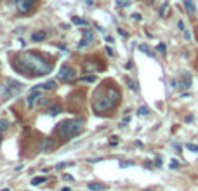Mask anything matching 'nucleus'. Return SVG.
<instances>
[{"label":"nucleus","instance_id":"obj_1","mask_svg":"<svg viewBox=\"0 0 198 191\" xmlns=\"http://www.w3.org/2000/svg\"><path fill=\"white\" fill-rule=\"evenodd\" d=\"M11 64L19 73L28 75V77H40V75H47L52 71V63L45 61L40 54H35V52L18 54L14 59H11Z\"/></svg>","mask_w":198,"mask_h":191},{"label":"nucleus","instance_id":"obj_2","mask_svg":"<svg viewBox=\"0 0 198 191\" xmlns=\"http://www.w3.org/2000/svg\"><path fill=\"white\" fill-rule=\"evenodd\" d=\"M82 125H84L82 118H70V120L61 122L56 127V132L61 139L68 141V139H71V137H75V135H78L82 132Z\"/></svg>","mask_w":198,"mask_h":191},{"label":"nucleus","instance_id":"obj_3","mask_svg":"<svg viewBox=\"0 0 198 191\" xmlns=\"http://www.w3.org/2000/svg\"><path fill=\"white\" fill-rule=\"evenodd\" d=\"M117 104H115L113 101L108 97L106 94L103 96V94H96L94 96V103H92V110L96 111L97 115H103L106 113V111H110L111 108H115Z\"/></svg>","mask_w":198,"mask_h":191},{"label":"nucleus","instance_id":"obj_4","mask_svg":"<svg viewBox=\"0 0 198 191\" xmlns=\"http://www.w3.org/2000/svg\"><path fill=\"white\" fill-rule=\"evenodd\" d=\"M16 7H18V12L19 14H28L30 11L35 5V0H14Z\"/></svg>","mask_w":198,"mask_h":191},{"label":"nucleus","instance_id":"obj_5","mask_svg":"<svg viewBox=\"0 0 198 191\" xmlns=\"http://www.w3.org/2000/svg\"><path fill=\"white\" fill-rule=\"evenodd\" d=\"M75 77H77V73H75V70L70 68V66H63L61 71H59V75H57V78L63 80V82H73Z\"/></svg>","mask_w":198,"mask_h":191},{"label":"nucleus","instance_id":"obj_6","mask_svg":"<svg viewBox=\"0 0 198 191\" xmlns=\"http://www.w3.org/2000/svg\"><path fill=\"white\" fill-rule=\"evenodd\" d=\"M94 40V35H92V30H84V33H82V40L78 42V49H84L87 47L89 43Z\"/></svg>","mask_w":198,"mask_h":191},{"label":"nucleus","instance_id":"obj_7","mask_svg":"<svg viewBox=\"0 0 198 191\" xmlns=\"http://www.w3.org/2000/svg\"><path fill=\"white\" fill-rule=\"evenodd\" d=\"M106 96L113 101L115 104H118V101H120V92H118V89H115V87H108L106 89Z\"/></svg>","mask_w":198,"mask_h":191},{"label":"nucleus","instance_id":"obj_8","mask_svg":"<svg viewBox=\"0 0 198 191\" xmlns=\"http://www.w3.org/2000/svg\"><path fill=\"white\" fill-rule=\"evenodd\" d=\"M61 111H63V106H61V104H57V103H56V104H50V106L45 110V113L49 115V116H56V115H59Z\"/></svg>","mask_w":198,"mask_h":191},{"label":"nucleus","instance_id":"obj_9","mask_svg":"<svg viewBox=\"0 0 198 191\" xmlns=\"http://www.w3.org/2000/svg\"><path fill=\"white\" fill-rule=\"evenodd\" d=\"M40 97V92L38 91H33L31 94H30L28 97H26V106L28 108H33V104H35V101Z\"/></svg>","mask_w":198,"mask_h":191},{"label":"nucleus","instance_id":"obj_10","mask_svg":"<svg viewBox=\"0 0 198 191\" xmlns=\"http://www.w3.org/2000/svg\"><path fill=\"white\" fill-rule=\"evenodd\" d=\"M82 70L87 71V73H89V71H97V66H96V63H92L91 59H87V61L82 64Z\"/></svg>","mask_w":198,"mask_h":191},{"label":"nucleus","instance_id":"obj_11","mask_svg":"<svg viewBox=\"0 0 198 191\" xmlns=\"http://www.w3.org/2000/svg\"><path fill=\"white\" fill-rule=\"evenodd\" d=\"M45 38H47V33H45V31H35V33H33V35H31V40H33V42H42V40H45Z\"/></svg>","mask_w":198,"mask_h":191},{"label":"nucleus","instance_id":"obj_12","mask_svg":"<svg viewBox=\"0 0 198 191\" xmlns=\"http://www.w3.org/2000/svg\"><path fill=\"white\" fill-rule=\"evenodd\" d=\"M56 87H57L56 80H49V82H45V84H42V89H43V91H54Z\"/></svg>","mask_w":198,"mask_h":191},{"label":"nucleus","instance_id":"obj_13","mask_svg":"<svg viewBox=\"0 0 198 191\" xmlns=\"http://www.w3.org/2000/svg\"><path fill=\"white\" fill-rule=\"evenodd\" d=\"M89 189H92V191H106L108 188L103 186V184H97V183H89Z\"/></svg>","mask_w":198,"mask_h":191},{"label":"nucleus","instance_id":"obj_14","mask_svg":"<svg viewBox=\"0 0 198 191\" xmlns=\"http://www.w3.org/2000/svg\"><path fill=\"white\" fill-rule=\"evenodd\" d=\"M190 85H191V77H190V75H186V73H183V78H181V87L188 89Z\"/></svg>","mask_w":198,"mask_h":191},{"label":"nucleus","instance_id":"obj_15","mask_svg":"<svg viewBox=\"0 0 198 191\" xmlns=\"http://www.w3.org/2000/svg\"><path fill=\"white\" fill-rule=\"evenodd\" d=\"M184 9H186L188 14H195V5H193L191 0H184Z\"/></svg>","mask_w":198,"mask_h":191},{"label":"nucleus","instance_id":"obj_16","mask_svg":"<svg viewBox=\"0 0 198 191\" xmlns=\"http://www.w3.org/2000/svg\"><path fill=\"white\" fill-rule=\"evenodd\" d=\"M71 23H73V24H78V26L87 24V21H85V19H80V18H77V16H73V18H71Z\"/></svg>","mask_w":198,"mask_h":191},{"label":"nucleus","instance_id":"obj_17","mask_svg":"<svg viewBox=\"0 0 198 191\" xmlns=\"http://www.w3.org/2000/svg\"><path fill=\"white\" fill-rule=\"evenodd\" d=\"M7 129H9V122L2 118V120H0V134H2V132H5Z\"/></svg>","mask_w":198,"mask_h":191},{"label":"nucleus","instance_id":"obj_18","mask_svg":"<svg viewBox=\"0 0 198 191\" xmlns=\"http://www.w3.org/2000/svg\"><path fill=\"white\" fill-rule=\"evenodd\" d=\"M45 183V177H33V181H31V184L33 186H38V184Z\"/></svg>","mask_w":198,"mask_h":191},{"label":"nucleus","instance_id":"obj_19","mask_svg":"<svg viewBox=\"0 0 198 191\" xmlns=\"http://www.w3.org/2000/svg\"><path fill=\"white\" fill-rule=\"evenodd\" d=\"M50 144H52V139H45V141L42 142V146H40V149H42V151H45V149L49 148Z\"/></svg>","mask_w":198,"mask_h":191},{"label":"nucleus","instance_id":"obj_20","mask_svg":"<svg viewBox=\"0 0 198 191\" xmlns=\"http://www.w3.org/2000/svg\"><path fill=\"white\" fill-rule=\"evenodd\" d=\"M139 50H141V52H146L148 56H153V52L149 50V47H148V45H139Z\"/></svg>","mask_w":198,"mask_h":191},{"label":"nucleus","instance_id":"obj_21","mask_svg":"<svg viewBox=\"0 0 198 191\" xmlns=\"http://www.w3.org/2000/svg\"><path fill=\"white\" fill-rule=\"evenodd\" d=\"M148 113H149V110L146 106H141L137 110V115H141V116H144V115H148Z\"/></svg>","mask_w":198,"mask_h":191},{"label":"nucleus","instance_id":"obj_22","mask_svg":"<svg viewBox=\"0 0 198 191\" xmlns=\"http://www.w3.org/2000/svg\"><path fill=\"white\" fill-rule=\"evenodd\" d=\"M179 165H181V163L177 162V160H170V163H169V167H170V169H174V170L179 169Z\"/></svg>","mask_w":198,"mask_h":191},{"label":"nucleus","instance_id":"obj_23","mask_svg":"<svg viewBox=\"0 0 198 191\" xmlns=\"http://www.w3.org/2000/svg\"><path fill=\"white\" fill-rule=\"evenodd\" d=\"M80 80H82V82H87V84H92V82H96V77H82Z\"/></svg>","mask_w":198,"mask_h":191},{"label":"nucleus","instance_id":"obj_24","mask_svg":"<svg viewBox=\"0 0 198 191\" xmlns=\"http://www.w3.org/2000/svg\"><path fill=\"white\" fill-rule=\"evenodd\" d=\"M117 5H118V7H127V5H130V2H129V0H118Z\"/></svg>","mask_w":198,"mask_h":191},{"label":"nucleus","instance_id":"obj_25","mask_svg":"<svg viewBox=\"0 0 198 191\" xmlns=\"http://www.w3.org/2000/svg\"><path fill=\"white\" fill-rule=\"evenodd\" d=\"M156 49H158V52H160V54H165V52H167V49H165V43H158V47H156Z\"/></svg>","mask_w":198,"mask_h":191},{"label":"nucleus","instance_id":"obj_26","mask_svg":"<svg viewBox=\"0 0 198 191\" xmlns=\"http://www.w3.org/2000/svg\"><path fill=\"white\" fill-rule=\"evenodd\" d=\"M50 99L49 97H38V104H49Z\"/></svg>","mask_w":198,"mask_h":191},{"label":"nucleus","instance_id":"obj_27","mask_svg":"<svg viewBox=\"0 0 198 191\" xmlns=\"http://www.w3.org/2000/svg\"><path fill=\"white\" fill-rule=\"evenodd\" d=\"M117 144H118V137H117V135H113V137L110 139V146H117Z\"/></svg>","mask_w":198,"mask_h":191},{"label":"nucleus","instance_id":"obj_28","mask_svg":"<svg viewBox=\"0 0 198 191\" xmlns=\"http://www.w3.org/2000/svg\"><path fill=\"white\" fill-rule=\"evenodd\" d=\"M165 9H167V2H163V4H162V7H160V11H158V14L163 16V14H165Z\"/></svg>","mask_w":198,"mask_h":191},{"label":"nucleus","instance_id":"obj_29","mask_svg":"<svg viewBox=\"0 0 198 191\" xmlns=\"http://www.w3.org/2000/svg\"><path fill=\"white\" fill-rule=\"evenodd\" d=\"M186 148L190 149V151H195V153H198V146H195V144H186Z\"/></svg>","mask_w":198,"mask_h":191},{"label":"nucleus","instance_id":"obj_30","mask_svg":"<svg viewBox=\"0 0 198 191\" xmlns=\"http://www.w3.org/2000/svg\"><path fill=\"white\" fill-rule=\"evenodd\" d=\"M127 84H129V87H130L132 91H137V87H136V84L132 82V80H130V78H127Z\"/></svg>","mask_w":198,"mask_h":191},{"label":"nucleus","instance_id":"obj_31","mask_svg":"<svg viewBox=\"0 0 198 191\" xmlns=\"http://www.w3.org/2000/svg\"><path fill=\"white\" fill-rule=\"evenodd\" d=\"M66 165H71V163H66V162H63V163H57V165H56V167H54V169L61 170V169H63V167H66Z\"/></svg>","mask_w":198,"mask_h":191},{"label":"nucleus","instance_id":"obj_32","mask_svg":"<svg viewBox=\"0 0 198 191\" xmlns=\"http://www.w3.org/2000/svg\"><path fill=\"white\" fill-rule=\"evenodd\" d=\"M155 165H156V167H160V165H162V156H156V158H155Z\"/></svg>","mask_w":198,"mask_h":191},{"label":"nucleus","instance_id":"obj_33","mask_svg":"<svg viewBox=\"0 0 198 191\" xmlns=\"http://www.w3.org/2000/svg\"><path fill=\"white\" fill-rule=\"evenodd\" d=\"M132 19H136V21H141V14H137V12H136V14H132Z\"/></svg>","mask_w":198,"mask_h":191},{"label":"nucleus","instance_id":"obj_34","mask_svg":"<svg viewBox=\"0 0 198 191\" xmlns=\"http://www.w3.org/2000/svg\"><path fill=\"white\" fill-rule=\"evenodd\" d=\"M184 37H186V40H191V33L188 30H184Z\"/></svg>","mask_w":198,"mask_h":191},{"label":"nucleus","instance_id":"obj_35","mask_svg":"<svg viewBox=\"0 0 198 191\" xmlns=\"http://www.w3.org/2000/svg\"><path fill=\"white\" fill-rule=\"evenodd\" d=\"M129 165H132V162H120V167H129Z\"/></svg>","mask_w":198,"mask_h":191},{"label":"nucleus","instance_id":"obj_36","mask_svg":"<svg viewBox=\"0 0 198 191\" xmlns=\"http://www.w3.org/2000/svg\"><path fill=\"white\" fill-rule=\"evenodd\" d=\"M106 54H108V56H113V50L110 49V47H106Z\"/></svg>","mask_w":198,"mask_h":191},{"label":"nucleus","instance_id":"obj_37","mask_svg":"<svg viewBox=\"0 0 198 191\" xmlns=\"http://www.w3.org/2000/svg\"><path fill=\"white\" fill-rule=\"evenodd\" d=\"M177 26H179V30H183V31H184V24H183V21H179V23H177Z\"/></svg>","mask_w":198,"mask_h":191},{"label":"nucleus","instance_id":"obj_38","mask_svg":"<svg viewBox=\"0 0 198 191\" xmlns=\"http://www.w3.org/2000/svg\"><path fill=\"white\" fill-rule=\"evenodd\" d=\"M118 35H122V37H127V33H125L123 30H118Z\"/></svg>","mask_w":198,"mask_h":191},{"label":"nucleus","instance_id":"obj_39","mask_svg":"<svg viewBox=\"0 0 198 191\" xmlns=\"http://www.w3.org/2000/svg\"><path fill=\"white\" fill-rule=\"evenodd\" d=\"M64 179H66V181H73V177L68 176V174H64Z\"/></svg>","mask_w":198,"mask_h":191},{"label":"nucleus","instance_id":"obj_40","mask_svg":"<svg viewBox=\"0 0 198 191\" xmlns=\"http://www.w3.org/2000/svg\"><path fill=\"white\" fill-rule=\"evenodd\" d=\"M61 191H71V189H70V188H63Z\"/></svg>","mask_w":198,"mask_h":191},{"label":"nucleus","instance_id":"obj_41","mask_svg":"<svg viewBox=\"0 0 198 191\" xmlns=\"http://www.w3.org/2000/svg\"><path fill=\"white\" fill-rule=\"evenodd\" d=\"M87 4H89V5H92V0H87Z\"/></svg>","mask_w":198,"mask_h":191},{"label":"nucleus","instance_id":"obj_42","mask_svg":"<svg viewBox=\"0 0 198 191\" xmlns=\"http://www.w3.org/2000/svg\"><path fill=\"white\" fill-rule=\"evenodd\" d=\"M2 191H9V189H7V188H5V189H2Z\"/></svg>","mask_w":198,"mask_h":191},{"label":"nucleus","instance_id":"obj_43","mask_svg":"<svg viewBox=\"0 0 198 191\" xmlns=\"http://www.w3.org/2000/svg\"><path fill=\"white\" fill-rule=\"evenodd\" d=\"M0 142H2V137H0Z\"/></svg>","mask_w":198,"mask_h":191}]
</instances>
